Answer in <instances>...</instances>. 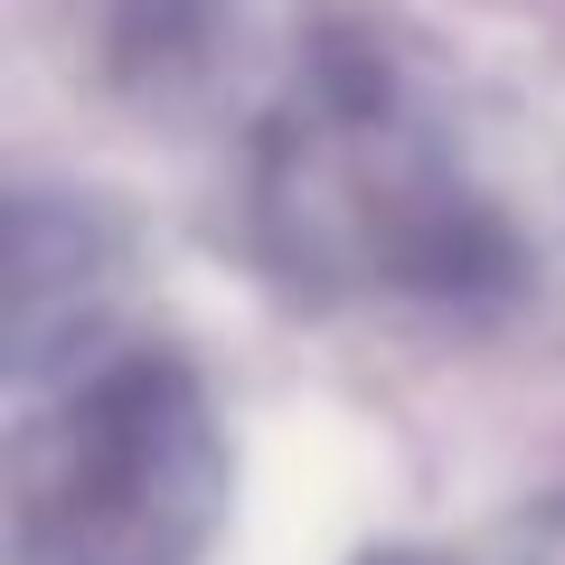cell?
I'll return each mask as SVG.
<instances>
[{"instance_id":"obj_2","label":"cell","mask_w":565,"mask_h":565,"mask_svg":"<svg viewBox=\"0 0 565 565\" xmlns=\"http://www.w3.org/2000/svg\"><path fill=\"white\" fill-rule=\"evenodd\" d=\"M39 405V396H29ZM226 424L180 349H104L20 424V565H199L226 527Z\"/></svg>"},{"instance_id":"obj_3","label":"cell","mask_w":565,"mask_h":565,"mask_svg":"<svg viewBox=\"0 0 565 565\" xmlns=\"http://www.w3.org/2000/svg\"><path fill=\"white\" fill-rule=\"evenodd\" d=\"M132 282V226L85 189L10 199V386L47 396L114 349V311Z\"/></svg>"},{"instance_id":"obj_5","label":"cell","mask_w":565,"mask_h":565,"mask_svg":"<svg viewBox=\"0 0 565 565\" xmlns=\"http://www.w3.org/2000/svg\"><path fill=\"white\" fill-rule=\"evenodd\" d=\"M519 565H565V500L519 527Z\"/></svg>"},{"instance_id":"obj_1","label":"cell","mask_w":565,"mask_h":565,"mask_svg":"<svg viewBox=\"0 0 565 565\" xmlns=\"http://www.w3.org/2000/svg\"><path fill=\"white\" fill-rule=\"evenodd\" d=\"M245 236L302 302L500 311L527 282V236L415 104L386 39L311 29L282 104L255 132Z\"/></svg>"},{"instance_id":"obj_6","label":"cell","mask_w":565,"mask_h":565,"mask_svg":"<svg viewBox=\"0 0 565 565\" xmlns=\"http://www.w3.org/2000/svg\"><path fill=\"white\" fill-rule=\"evenodd\" d=\"M359 565H444V556H424V546H377V556H359Z\"/></svg>"},{"instance_id":"obj_4","label":"cell","mask_w":565,"mask_h":565,"mask_svg":"<svg viewBox=\"0 0 565 565\" xmlns=\"http://www.w3.org/2000/svg\"><path fill=\"white\" fill-rule=\"evenodd\" d=\"M104 76L132 114L199 122L236 76V0H104Z\"/></svg>"}]
</instances>
